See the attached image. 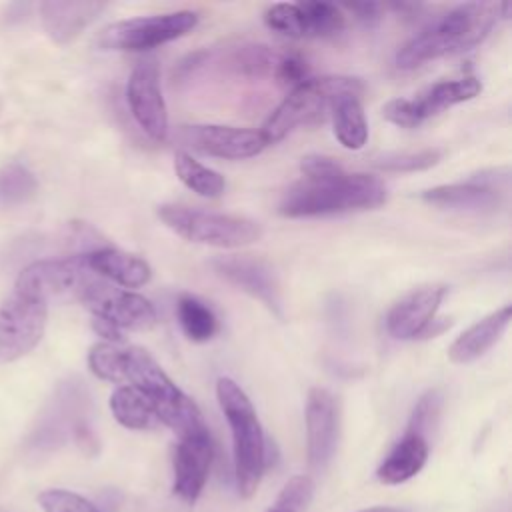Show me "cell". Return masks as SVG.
Returning <instances> with one entry per match:
<instances>
[{
	"mask_svg": "<svg viewBox=\"0 0 512 512\" xmlns=\"http://www.w3.org/2000/svg\"><path fill=\"white\" fill-rule=\"evenodd\" d=\"M506 14L508 4H458L412 36L396 52V66L402 70H412L430 60L472 50L490 34L500 18H506Z\"/></svg>",
	"mask_w": 512,
	"mask_h": 512,
	"instance_id": "obj_1",
	"label": "cell"
},
{
	"mask_svg": "<svg viewBox=\"0 0 512 512\" xmlns=\"http://www.w3.org/2000/svg\"><path fill=\"white\" fill-rule=\"evenodd\" d=\"M386 202V186L364 172L338 168L320 178H302L282 196L278 210L288 218L332 216L356 210H372Z\"/></svg>",
	"mask_w": 512,
	"mask_h": 512,
	"instance_id": "obj_2",
	"label": "cell"
},
{
	"mask_svg": "<svg viewBox=\"0 0 512 512\" xmlns=\"http://www.w3.org/2000/svg\"><path fill=\"white\" fill-rule=\"evenodd\" d=\"M124 382L146 398L158 422L176 432L178 438L208 430L196 402L170 380L144 348H124Z\"/></svg>",
	"mask_w": 512,
	"mask_h": 512,
	"instance_id": "obj_3",
	"label": "cell"
},
{
	"mask_svg": "<svg viewBox=\"0 0 512 512\" xmlns=\"http://www.w3.org/2000/svg\"><path fill=\"white\" fill-rule=\"evenodd\" d=\"M216 396L232 432L236 486L242 498H250L268 464L266 438L250 398L232 378H218Z\"/></svg>",
	"mask_w": 512,
	"mask_h": 512,
	"instance_id": "obj_4",
	"label": "cell"
},
{
	"mask_svg": "<svg viewBox=\"0 0 512 512\" xmlns=\"http://www.w3.org/2000/svg\"><path fill=\"white\" fill-rule=\"evenodd\" d=\"M364 86L352 76L308 78L284 96V100L266 118L260 134L268 144L280 142L298 126H312L330 114L332 102L342 94H362Z\"/></svg>",
	"mask_w": 512,
	"mask_h": 512,
	"instance_id": "obj_5",
	"label": "cell"
},
{
	"mask_svg": "<svg viewBox=\"0 0 512 512\" xmlns=\"http://www.w3.org/2000/svg\"><path fill=\"white\" fill-rule=\"evenodd\" d=\"M158 216L188 242L216 248H242L258 242L262 236V226L246 216L206 212L178 204H162Z\"/></svg>",
	"mask_w": 512,
	"mask_h": 512,
	"instance_id": "obj_6",
	"label": "cell"
},
{
	"mask_svg": "<svg viewBox=\"0 0 512 512\" xmlns=\"http://www.w3.org/2000/svg\"><path fill=\"white\" fill-rule=\"evenodd\" d=\"M76 298L92 312V320L118 330H148L156 324V310L148 298L114 286L112 282L88 272Z\"/></svg>",
	"mask_w": 512,
	"mask_h": 512,
	"instance_id": "obj_7",
	"label": "cell"
},
{
	"mask_svg": "<svg viewBox=\"0 0 512 512\" xmlns=\"http://www.w3.org/2000/svg\"><path fill=\"white\" fill-rule=\"evenodd\" d=\"M196 24H198V14L192 10H176V12L120 20L106 26L100 32L98 46L104 50L142 52L192 32Z\"/></svg>",
	"mask_w": 512,
	"mask_h": 512,
	"instance_id": "obj_8",
	"label": "cell"
},
{
	"mask_svg": "<svg viewBox=\"0 0 512 512\" xmlns=\"http://www.w3.org/2000/svg\"><path fill=\"white\" fill-rule=\"evenodd\" d=\"M46 318L44 300L14 290L0 306V364L26 356L42 340Z\"/></svg>",
	"mask_w": 512,
	"mask_h": 512,
	"instance_id": "obj_9",
	"label": "cell"
},
{
	"mask_svg": "<svg viewBox=\"0 0 512 512\" xmlns=\"http://www.w3.org/2000/svg\"><path fill=\"white\" fill-rule=\"evenodd\" d=\"M482 92V84L476 76H464L456 80H442L426 88L416 98H394L382 112L384 118L400 128H418L428 118L476 98Z\"/></svg>",
	"mask_w": 512,
	"mask_h": 512,
	"instance_id": "obj_10",
	"label": "cell"
},
{
	"mask_svg": "<svg viewBox=\"0 0 512 512\" xmlns=\"http://www.w3.org/2000/svg\"><path fill=\"white\" fill-rule=\"evenodd\" d=\"M508 190V168H490L470 176L466 182L442 184L422 192V200L436 208L460 212H494L504 206Z\"/></svg>",
	"mask_w": 512,
	"mask_h": 512,
	"instance_id": "obj_11",
	"label": "cell"
},
{
	"mask_svg": "<svg viewBox=\"0 0 512 512\" xmlns=\"http://www.w3.org/2000/svg\"><path fill=\"white\" fill-rule=\"evenodd\" d=\"M126 100L136 124L156 142L168 134V110L160 90V72L154 58L138 62L128 78Z\"/></svg>",
	"mask_w": 512,
	"mask_h": 512,
	"instance_id": "obj_12",
	"label": "cell"
},
{
	"mask_svg": "<svg viewBox=\"0 0 512 512\" xmlns=\"http://www.w3.org/2000/svg\"><path fill=\"white\" fill-rule=\"evenodd\" d=\"M88 266L82 256H70L64 260H36L28 264L16 278V292L44 300L78 292L82 280L88 274Z\"/></svg>",
	"mask_w": 512,
	"mask_h": 512,
	"instance_id": "obj_13",
	"label": "cell"
},
{
	"mask_svg": "<svg viewBox=\"0 0 512 512\" xmlns=\"http://www.w3.org/2000/svg\"><path fill=\"white\" fill-rule=\"evenodd\" d=\"M182 138L196 150L224 158V160H244L260 154L266 142L260 130L220 126V124H196L184 126Z\"/></svg>",
	"mask_w": 512,
	"mask_h": 512,
	"instance_id": "obj_14",
	"label": "cell"
},
{
	"mask_svg": "<svg viewBox=\"0 0 512 512\" xmlns=\"http://www.w3.org/2000/svg\"><path fill=\"white\" fill-rule=\"evenodd\" d=\"M338 440V406L326 388H312L306 400V446L314 470H324Z\"/></svg>",
	"mask_w": 512,
	"mask_h": 512,
	"instance_id": "obj_15",
	"label": "cell"
},
{
	"mask_svg": "<svg viewBox=\"0 0 512 512\" xmlns=\"http://www.w3.org/2000/svg\"><path fill=\"white\" fill-rule=\"evenodd\" d=\"M212 456L214 448L208 430L180 438L172 456V490L178 498H182L188 504L196 502L208 480Z\"/></svg>",
	"mask_w": 512,
	"mask_h": 512,
	"instance_id": "obj_16",
	"label": "cell"
},
{
	"mask_svg": "<svg viewBox=\"0 0 512 512\" xmlns=\"http://www.w3.org/2000/svg\"><path fill=\"white\" fill-rule=\"evenodd\" d=\"M212 268L220 278L260 300L280 316V286L268 264L248 256H220L212 260Z\"/></svg>",
	"mask_w": 512,
	"mask_h": 512,
	"instance_id": "obj_17",
	"label": "cell"
},
{
	"mask_svg": "<svg viewBox=\"0 0 512 512\" xmlns=\"http://www.w3.org/2000/svg\"><path fill=\"white\" fill-rule=\"evenodd\" d=\"M446 296V286H422L400 298L386 314V330L398 340H416L424 326L436 316V310Z\"/></svg>",
	"mask_w": 512,
	"mask_h": 512,
	"instance_id": "obj_18",
	"label": "cell"
},
{
	"mask_svg": "<svg viewBox=\"0 0 512 512\" xmlns=\"http://www.w3.org/2000/svg\"><path fill=\"white\" fill-rule=\"evenodd\" d=\"M80 256L90 272L124 290L140 288L152 278V268L146 260L114 246H98Z\"/></svg>",
	"mask_w": 512,
	"mask_h": 512,
	"instance_id": "obj_19",
	"label": "cell"
},
{
	"mask_svg": "<svg viewBox=\"0 0 512 512\" xmlns=\"http://www.w3.org/2000/svg\"><path fill=\"white\" fill-rule=\"evenodd\" d=\"M106 2H42L38 6L44 32L56 44H68L84 32L104 10Z\"/></svg>",
	"mask_w": 512,
	"mask_h": 512,
	"instance_id": "obj_20",
	"label": "cell"
},
{
	"mask_svg": "<svg viewBox=\"0 0 512 512\" xmlns=\"http://www.w3.org/2000/svg\"><path fill=\"white\" fill-rule=\"evenodd\" d=\"M512 308L510 304L494 310L482 320L474 322L468 330H464L448 348V358L456 364H468L486 354L504 334L510 324Z\"/></svg>",
	"mask_w": 512,
	"mask_h": 512,
	"instance_id": "obj_21",
	"label": "cell"
},
{
	"mask_svg": "<svg viewBox=\"0 0 512 512\" xmlns=\"http://www.w3.org/2000/svg\"><path fill=\"white\" fill-rule=\"evenodd\" d=\"M428 460V442L418 434L406 432L388 456L380 462L376 476L382 484H402L416 476Z\"/></svg>",
	"mask_w": 512,
	"mask_h": 512,
	"instance_id": "obj_22",
	"label": "cell"
},
{
	"mask_svg": "<svg viewBox=\"0 0 512 512\" xmlns=\"http://www.w3.org/2000/svg\"><path fill=\"white\" fill-rule=\"evenodd\" d=\"M360 96L362 94H342L330 106L334 134L348 150H360L368 140V122Z\"/></svg>",
	"mask_w": 512,
	"mask_h": 512,
	"instance_id": "obj_23",
	"label": "cell"
},
{
	"mask_svg": "<svg viewBox=\"0 0 512 512\" xmlns=\"http://www.w3.org/2000/svg\"><path fill=\"white\" fill-rule=\"evenodd\" d=\"M110 410L112 416L130 430H150L156 428L160 422L146 402V398L130 384L118 386L110 396Z\"/></svg>",
	"mask_w": 512,
	"mask_h": 512,
	"instance_id": "obj_24",
	"label": "cell"
},
{
	"mask_svg": "<svg viewBox=\"0 0 512 512\" xmlns=\"http://www.w3.org/2000/svg\"><path fill=\"white\" fill-rule=\"evenodd\" d=\"M176 318L192 342H208L218 332V318L212 308L192 294H182L176 302Z\"/></svg>",
	"mask_w": 512,
	"mask_h": 512,
	"instance_id": "obj_25",
	"label": "cell"
},
{
	"mask_svg": "<svg viewBox=\"0 0 512 512\" xmlns=\"http://www.w3.org/2000/svg\"><path fill=\"white\" fill-rule=\"evenodd\" d=\"M280 54L282 52H276L264 44H244L228 54V66L236 76L242 78H274Z\"/></svg>",
	"mask_w": 512,
	"mask_h": 512,
	"instance_id": "obj_26",
	"label": "cell"
},
{
	"mask_svg": "<svg viewBox=\"0 0 512 512\" xmlns=\"http://www.w3.org/2000/svg\"><path fill=\"white\" fill-rule=\"evenodd\" d=\"M174 172L186 188H190L202 198H218L226 188V182L220 172L200 164L186 152L174 154Z\"/></svg>",
	"mask_w": 512,
	"mask_h": 512,
	"instance_id": "obj_27",
	"label": "cell"
},
{
	"mask_svg": "<svg viewBox=\"0 0 512 512\" xmlns=\"http://www.w3.org/2000/svg\"><path fill=\"white\" fill-rule=\"evenodd\" d=\"M38 190L36 176L20 162L0 168V208H16L34 198Z\"/></svg>",
	"mask_w": 512,
	"mask_h": 512,
	"instance_id": "obj_28",
	"label": "cell"
},
{
	"mask_svg": "<svg viewBox=\"0 0 512 512\" xmlns=\"http://www.w3.org/2000/svg\"><path fill=\"white\" fill-rule=\"evenodd\" d=\"M304 16L306 38L334 36L344 28V12L330 2H298Z\"/></svg>",
	"mask_w": 512,
	"mask_h": 512,
	"instance_id": "obj_29",
	"label": "cell"
},
{
	"mask_svg": "<svg viewBox=\"0 0 512 512\" xmlns=\"http://www.w3.org/2000/svg\"><path fill=\"white\" fill-rule=\"evenodd\" d=\"M88 368L106 382L124 384V348L112 342H98L88 352Z\"/></svg>",
	"mask_w": 512,
	"mask_h": 512,
	"instance_id": "obj_30",
	"label": "cell"
},
{
	"mask_svg": "<svg viewBox=\"0 0 512 512\" xmlns=\"http://www.w3.org/2000/svg\"><path fill=\"white\" fill-rule=\"evenodd\" d=\"M442 152L436 148H424L418 152H390L380 156L374 166L386 172H418L438 164Z\"/></svg>",
	"mask_w": 512,
	"mask_h": 512,
	"instance_id": "obj_31",
	"label": "cell"
},
{
	"mask_svg": "<svg viewBox=\"0 0 512 512\" xmlns=\"http://www.w3.org/2000/svg\"><path fill=\"white\" fill-rule=\"evenodd\" d=\"M264 22L270 30L284 34L288 38H306L300 4H292V2L272 4L264 12Z\"/></svg>",
	"mask_w": 512,
	"mask_h": 512,
	"instance_id": "obj_32",
	"label": "cell"
},
{
	"mask_svg": "<svg viewBox=\"0 0 512 512\" xmlns=\"http://www.w3.org/2000/svg\"><path fill=\"white\" fill-rule=\"evenodd\" d=\"M314 482L310 476L300 474L286 482L276 502L266 512H304L312 500Z\"/></svg>",
	"mask_w": 512,
	"mask_h": 512,
	"instance_id": "obj_33",
	"label": "cell"
},
{
	"mask_svg": "<svg viewBox=\"0 0 512 512\" xmlns=\"http://www.w3.org/2000/svg\"><path fill=\"white\" fill-rule=\"evenodd\" d=\"M440 408H442V394L440 390L432 388L428 392H424L412 414H410V420H408V430L410 434H418L422 438L428 436V432H432V428L436 426L438 422V416H440Z\"/></svg>",
	"mask_w": 512,
	"mask_h": 512,
	"instance_id": "obj_34",
	"label": "cell"
},
{
	"mask_svg": "<svg viewBox=\"0 0 512 512\" xmlns=\"http://www.w3.org/2000/svg\"><path fill=\"white\" fill-rule=\"evenodd\" d=\"M38 504L42 512H100L90 500L70 490H44L38 494Z\"/></svg>",
	"mask_w": 512,
	"mask_h": 512,
	"instance_id": "obj_35",
	"label": "cell"
},
{
	"mask_svg": "<svg viewBox=\"0 0 512 512\" xmlns=\"http://www.w3.org/2000/svg\"><path fill=\"white\" fill-rule=\"evenodd\" d=\"M308 78H310V70L304 58H300L298 54H280V60L274 72V80L280 86H286L292 90L298 84L306 82Z\"/></svg>",
	"mask_w": 512,
	"mask_h": 512,
	"instance_id": "obj_36",
	"label": "cell"
},
{
	"mask_svg": "<svg viewBox=\"0 0 512 512\" xmlns=\"http://www.w3.org/2000/svg\"><path fill=\"white\" fill-rule=\"evenodd\" d=\"M338 168H342V164H338L334 158L322 156V154H308L300 160L302 178H320V176L336 172Z\"/></svg>",
	"mask_w": 512,
	"mask_h": 512,
	"instance_id": "obj_37",
	"label": "cell"
},
{
	"mask_svg": "<svg viewBox=\"0 0 512 512\" xmlns=\"http://www.w3.org/2000/svg\"><path fill=\"white\" fill-rule=\"evenodd\" d=\"M346 10H350L358 22H362L364 26H376L382 20V12H384V4H376V2H356V4H346Z\"/></svg>",
	"mask_w": 512,
	"mask_h": 512,
	"instance_id": "obj_38",
	"label": "cell"
},
{
	"mask_svg": "<svg viewBox=\"0 0 512 512\" xmlns=\"http://www.w3.org/2000/svg\"><path fill=\"white\" fill-rule=\"evenodd\" d=\"M446 328H450V320H446V318H432V320L424 326V330L418 334V338H420V340H422V338H434V336L442 334Z\"/></svg>",
	"mask_w": 512,
	"mask_h": 512,
	"instance_id": "obj_39",
	"label": "cell"
},
{
	"mask_svg": "<svg viewBox=\"0 0 512 512\" xmlns=\"http://www.w3.org/2000/svg\"><path fill=\"white\" fill-rule=\"evenodd\" d=\"M358 512H410L406 508H394V506H372V508H364Z\"/></svg>",
	"mask_w": 512,
	"mask_h": 512,
	"instance_id": "obj_40",
	"label": "cell"
}]
</instances>
